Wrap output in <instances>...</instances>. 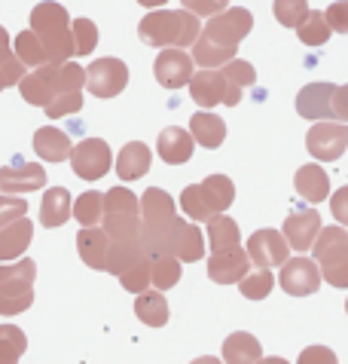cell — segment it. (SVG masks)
Segmentation results:
<instances>
[{
	"label": "cell",
	"instance_id": "cell-39",
	"mask_svg": "<svg viewBox=\"0 0 348 364\" xmlns=\"http://www.w3.org/2000/svg\"><path fill=\"white\" fill-rule=\"evenodd\" d=\"M296 34H300V40L305 46H321V43L330 40V25H327L324 13H318V9H309V16L296 25Z\"/></svg>",
	"mask_w": 348,
	"mask_h": 364
},
{
	"label": "cell",
	"instance_id": "cell-25",
	"mask_svg": "<svg viewBox=\"0 0 348 364\" xmlns=\"http://www.w3.org/2000/svg\"><path fill=\"white\" fill-rule=\"evenodd\" d=\"M107 248H110V236L98 227H83L77 232V251L83 257V264L92 269H104L107 264Z\"/></svg>",
	"mask_w": 348,
	"mask_h": 364
},
{
	"label": "cell",
	"instance_id": "cell-13",
	"mask_svg": "<svg viewBox=\"0 0 348 364\" xmlns=\"http://www.w3.org/2000/svg\"><path fill=\"white\" fill-rule=\"evenodd\" d=\"M192 55H187L180 46H165L162 53L156 55V65H153V74H156L159 86L165 89H180L190 83L192 77Z\"/></svg>",
	"mask_w": 348,
	"mask_h": 364
},
{
	"label": "cell",
	"instance_id": "cell-31",
	"mask_svg": "<svg viewBox=\"0 0 348 364\" xmlns=\"http://www.w3.org/2000/svg\"><path fill=\"white\" fill-rule=\"evenodd\" d=\"M135 312L150 328H162L168 321V303L162 297V291H141L135 300Z\"/></svg>",
	"mask_w": 348,
	"mask_h": 364
},
{
	"label": "cell",
	"instance_id": "cell-28",
	"mask_svg": "<svg viewBox=\"0 0 348 364\" xmlns=\"http://www.w3.org/2000/svg\"><path fill=\"white\" fill-rule=\"evenodd\" d=\"M220 74L227 77V98H223V105L235 107L241 101V89L254 86V80H257V74H254V68L248 62H241V58H229L227 65H220Z\"/></svg>",
	"mask_w": 348,
	"mask_h": 364
},
{
	"label": "cell",
	"instance_id": "cell-36",
	"mask_svg": "<svg viewBox=\"0 0 348 364\" xmlns=\"http://www.w3.org/2000/svg\"><path fill=\"white\" fill-rule=\"evenodd\" d=\"M235 53H239V49L217 46L205 37H196V43H192V62L199 68H220V65H227L229 58H235Z\"/></svg>",
	"mask_w": 348,
	"mask_h": 364
},
{
	"label": "cell",
	"instance_id": "cell-32",
	"mask_svg": "<svg viewBox=\"0 0 348 364\" xmlns=\"http://www.w3.org/2000/svg\"><path fill=\"white\" fill-rule=\"evenodd\" d=\"M141 255H147L144 245H141V239H129V242H116L110 239V248H107V264H104V272H114L119 276L126 267H131Z\"/></svg>",
	"mask_w": 348,
	"mask_h": 364
},
{
	"label": "cell",
	"instance_id": "cell-18",
	"mask_svg": "<svg viewBox=\"0 0 348 364\" xmlns=\"http://www.w3.org/2000/svg\"><path fill=\"white\" fill-rule=\"evenodd\" d=\"M46 187V168L37 163H22V166H4L0 168V190L6 193H34V190Z\"/></svg>",
	"mask_w": 348,
	"mask_h": 364
},
{
	"label": "cell",
	"instance_id": "cell-5",
	"mask_svg": "<svg viewBox=\"0 0 348 364\" xmlns=\"http://www.w3.org/2000/svg\"><path fill=\"white\" fill-rule=\"evenodd\" d=\"M34 279L37 264L18 257V264L0 267V316H18L34 303Z\"/></svg>",
	"mask_w": 348,
	"mask_h": 364
},
{
	"label": "cell",
	"instance_id": "cell-58",
	"mask_svg": "<svg viewBox=\"0 0 348 364\" xmlns=\"http://www.w3.org/2000/svg\"><path fill=\"white\" fill-rule=\"evenodd\" d=\"M345 312H348V300H345Z\"/></svg>",
	"mask_w": 348,
	"mask_h": 364
},
{
	"label": "cell",
	"instance_id": "cell-56",
	"mask_svg": "<svg viewBox=\"0 0 348 364\" xmlns=\"http://www.w3.org/2000/svg\"><path fill=\"white\" fill-rule=\"evenodd\" d=\"M257 364H288V361H284V358H278V355H275V358H260Z\"/></svg>",
	"mask_w": 348,
	"mask_h": 364
},
{
	"label": "cell",
	"instance_id": "cell-23",
	"mask_svg": "<svg viewBox=\"0 0 348 364\" xmlns=\"http://www.w3.org/2000/svg\"><path fill=\"white\" fill-rule=\"evenodd\" d=\"M192 147H196V141H192V135L187 132V129H180V126L162 129V135H159V141H156L159 156L165 159L168 166L187 163V159L192 156Z\"/></svg>",
	"mask_w": 348,
	"mask_h": 364
},
{
	"label": "cell",
	"instance_id": "cell-33",
	"mask_svg": "<svg viewBox=\"0 0 348 364\" xmlns=\"http://www.w3.org/2000/svg\"><path fill=\"white\" fill-rule=\"evenodd\" d=\"M202 193H205V199H208L214 215H223L235 199V187H232V181L227 175H208L202 181Z\"/></svg>",
	"mask_w": 348,
	"mask_h": 364
},
{
	"label": "cell",
	"instance_id": "cell-50",
	"mask_svg": "<svg viewBox=\"0 0 348 364\" xmlns=\"http://www.w3.org/2000/svg\"><path fill=\"white\" fill-rule=\"evenodd\" d=\"M296 364H339V361H336L333 349H327V346H305Z\"/></svg>",
	"mask_w": 348,
	"mask_h": 364
},
{
	"label": "cell",
	"instance_id": "cell-54",
	"mask_svg": "<svg viewBox=\"0 0 348 364\" xmlns=\"http://www.w3.org/2000/svg\"><path fill=\"white\" fill-rule=\"evenodd\" d=\"M138 4H141V6H150V9H156V6H165L168 0H138Z\"/></svg>",
	"mask_w": 348,
	"mask_h": 364
},
{
	"label": "cell",
	"instance_id": "cell-40",
	"mask_svg": "<svg viewBox=\"0 0 348 364\" xmlns=\"http://www.w3.org/2000/svg\"><path fill=\"white\" fill-rule=\"evenodd\" d=\"M28 349V337L16 325H0V364H18Z\"/></svg>",
	"mask_w": 348,
	"mask_h": 364
},
{
	"label": "cell",
	"instance_id": "cell-43",
	"mask_svg": "<svg viewBox=\"0 0 348 364\" xmlns=\"http://www.w3.org/2000/svg\"><path fill=\"white\" fill-rule=\"evenodd\" d=\"M70 34H74V55H92L98 46V28L92 18H74L70 22Z\"/></svg>",
	"mask_w": 348,
	"mask_h": 364
},
{
	"label": "cell",
	"instance_id": "cell-38",
	"mask_svg": "<svg viewBox=\"0 0 348 364\" xmlns=\"http://www.w3.org/2000/svg\"><path fill=\"white\" fill-rule=\"evenodd\" d=\"M239 239H241V232H239V224H235L232 218H227V215L208 218V242H211L214 251L227 248V245H239Z\"/></svg>",
	"mask_w": 348,
	"mask_h": 364
},
{
	"label": "cell",
	"instance_id": "cell-2",
	"mask_svg": "<svg viewBox=\"0 0 348 364\" xmlns=\"http://www.w3.org/2000/svg\"><path fill=\"white\" fill-rule=\"evenodd\" d=\"M31 31L40 37L46 49V62L61 65L74 55V34H70V16L55 0H43L31 9Z\"/></svg>",
	"mask_w": 348,
	"mask_h": 364
},
{
	"label": "cell",
	"instance_id": "cell-6",
	"mask_svg": "<svg viewBox=\"0 0 348 364\" xmlns=\"http://www.w3.org/2000/svg\"><path fill=\"white\" fill-rule=\"evenodd\" d=\"M315 264H321V276L327 285L348 288V232L342 227H321V232L312 242Z\"/></svg>",
	"mask_w": 348,
	"mask_h": 364
},
{
	"label": "cell",
	"instance_id": "cell-20",
	"mask_svg": "<svg viewBox=\"0 0 348 364\" xmlns=\"http://www.w3.org/2000/svg\"><path fill=\"white\" fill-rule=\"evenodd\" d=\"M333 83H309L296 95V110L305 119H333Z\"/></svg>",
	"mask_w": 348,
	"mask_h": 364
},
{
	"label": "cell",
	"instance_id": "cell-57",
	"mask_svg": "<svg viewBox=\"0 0 348 364\" xmlns=\"http://www.w3.org/2000/svg\"><path fill=\"white\" fill-rule=\"evenodd\" d=\"M0 46H9V34H6L4 25H0Z\"/></svg>",
	"mask_w": 348,
	"mask_h": 364
},
{
	"label": "cell",
	"instance_id": "cell-9",
	"mask_svg": "<svg viewBox=\"0 0 348 364\" xmlns=\"http://www.w3.org/2000/svg\"><path fill=\"white\" fill-rule=\"evenodd\" d=\"M129 83V68L119 58H98L86 68V89L95 98H114Z\"/></svg>",
	"mask_w": 348,
	"mask_h": 364
},
{
	"label": "cell",
	"instance_id": "cell-16",
	"mask_svg": "<svg viewBox=\"0 0 348 364\" xmlns=\"http://www.w3.org/2000/svg\"><path fill=\"white\" fill-rule=\"evenodd\" d=\"M55 80H58V65H40V68H31L25 70V77L18 80V92L28 105L34 107H46L55 95Z\"/></svg>",
	"mask_w": 348,
	"mask_h": 364
},
{
	"label": "cell",
	"instance_id": "cell-12",
	"mask_svg": "<svg viewBox=\"0 0 348 364\" xmlns=\"http://www.w3.org/2000/svg\"><path fill=\"white\" fill-rule=\"evenodd\" d=\"M281 288L293 297H309L321 288V269L315 260H309L305 255L300 257H288L281 267Z\"/></svg>",
	"mask_w": 348,
	"mask_h": 364
},
{
	"label": "cell",
	"instance_id": "cell-44",
	"mask_svg": "<svg viewBox=\"0 0 348 364\" xmlns=\"http://www.w3.org/2000/svg\"><path fill=\"white\" fill-rule=\"evenodd\" d=\"M180 208H183V215H187L190 220H208V218H214L208 199H205V193H202V184H190L187 190H183V193H180Z\"/></svg>",
	"mask_w": 348,
	"mask_h": 364
},
{
	"label": "cell",
	"instance_id": "cell-22",
	"mask_svg": "<svg viewBox=\"0 0 348 364\" xmlns=\"http://www.w3.org/2000/svg\"><path fill=\"white\" fill-rule=\"evenodd\" d=\"M34 150L43 163H65V159H70L74 144H70L67 132H61L55 126H43L34 132Z\"/></svg>",
	"mask_w": 348,
	"mask_h": 364
},
{
	"label": "cell",
	"instance_id": "cell-4",
	"mask_svg": "<svg viewBox=\"0 0 348 364\" xmlns=\"http://www.w3.org/2000/svg\"><path fill=\"white\" fill-rule=\"evenodd\" d=\"M104 232L116 242L141 239V199L126 187H114L104 193Z\"/></svg>",
	"mask_w": 348,
	"mask_h": 364
},
{
	"label": "cell",
	"instance_id": "cell-26",
	"mask_svg": "<svg viewBox=\"0 0 348 364\" xmlns=\"http://www.w3.org/2000/svg\"><path fill=\"white\" fill-rule=\"evenodd\" d=\"M190 135L196 144L214 150L227 138V123H223L217 114H211V110H199V114H192V119H190Z\"/></svg>",
	"mask_w": 348,
	"mask_h": 364
},
{
	"label": "cell",
	"instance_id": "cell-24",
	"mask_svg": "<svg viewBox=\"0 0 348 364\" xmlns=\"http://www.w3.org/2000/svg\"><path fill=\"white\" fill-rule=\"evenodd\" d=\"M150 163H153V154L144 141H129L116 156V175L122 181H138L150 171Z\"/></svg>",
	"mask_w": 348,
	"mask_h": 364
},
{
	"label": "cell",
	"instance_id": "cell-7",
	"mask_svg": "<svg viewBox=\"0 0 348 364\" xmlns=\"http://www.w3.org/2000/svg\"><path fill=\"white\" fill-rule=\"evenodd\" d=\"M251 28H254V16L241 6H232V9H220V13L208 16V22H205L199 37L211 40V43H217V46L239 49L241 40L251 34Z\"/></svg>",
	"mask_w": 348,
	"mask_h": 364
},
{
	"label": "cell",
	"instance_id": "cell-21",
	"mask_svg": "<svg viewBox=\"0 0 348 364\" xmlns=\"http://www.w3.org/2000/svg\"><path fill=\"white\" fill-rule=\"evenodd\" d=\"M34 239V224L28 218H18L13 224L0 227V264H9V260H18L25 255V248Z\"/></svg>",
	"mask_w": 348,
	"mask_h": 364
},
{
	"label": "cell",
	"instance_id": "cell-48",
	"mask_svg": "<svg viewBox=\"0 0 348 364\" xmlns=\"http://www.w3.org/2000/svg\"><path fill=\"white\" fill-rule=\"evenodd\" d=\"M25 215H28V202L22 196H16V193H4V196H0V227L13 224V220L25 218Z\"/></svg>",
	"mask_w": 348,
	"mask_h": 364
},
{
	"label": "cell",
	"instance_id": "cell-55",
	"mask_svg": "<svg viewBox=\"0 0 348 364\" xmlns=\"http://www.w3.org/2000/svg\"><path fill=\"white\" fill-rule=\"evenodd\" d=\"M192 364H223L220 358H211V355H202V358H196Z\"/></svg>",
	"mask_w": 348,
	"mask_h": 364
},
{
	"label": "cell",
	"instance_id": "cell-29",
	"mask_svg": "<svg viewBox=\"0 0 348 364\" xmlns=\"http://www.w3.org/2000/svg\"><path fill=\"white\" fill-rule=\"evenodd\" d=\"M70 208H74V202H70V190H65V187L46 190L43 202H40V224L49 227V230L61 227L70 218Z\"/></svg>",
	"mask_w": 348,
	"mask_h": 364
},
{
	"label": "cell",
	"instance_id": "cell-3",
	"mask_svg": "<svg viewBox=\"0 0 348 364\" xmlns=\"http://www.w3.org/2000/svg\"><path fill=\"white\" fill-rule=\"evenodd\" d=\"M174 199L159 187H150L144 196H141V245L144 251L153 255H162L165 248V236L174 224Z\"/></svg>",
	"mask_w": 348,
	"mask_h": 364
},
{
	"label": "cell",
	"instance_id": "cell-49",
	"mask_svg": "<svg viewBox=\"0 0 348 364\" xmlns=\"http://www.w3.org/2000/svg\"><path fill=\"white\" fill-rule=\"evenodd\" d=\"M324 18L330 25V31L336 34H348V0H336L324 9Z\"/></svg>",
	"mask_w": 348,
	"mask_h": 364
},
{
	"label": "cell",
	"instance_id": "cell-45",
	"mask_svg": "<svg viewBox=\"0 0 348 364\" xmlns=\"http://www.w3.org/2000/svg\"><path fill=\"white\" fill-rule=\"evenodd\" d=\"M83 107V89H65V92H58L49 105L43 107L46 110V117H70V114H77V110Z\"/></svg>",
	"mask_w": 348,
	"mask_h": 364
},
{
	"label": "cell",
	"instance_id": "cell-34",
	"mask_svg": "<svg viewBox=\"0 0 348 364\" xmlns=\"http://www.w3.org/2000/svg\"><path fill=\"white\" fill-rule=\"evenodd\" d=\"M180 282V260L174 255H153L150 257V288L165 291Z\"/></svg>",
	"mask_w": 348,
	"mask_h": 364
},
{
	"label": "cell",
	"instance_id": "cell-27",
	"mask_svg": "<svg viewBox=\"0 0 348 364\" xmlns=\"http://www.w3.org/2000/svg\"><path fill=\"white\" fill-rule=\"evenodd\" d=\"M260 358H263V346L248 331L229 333L227 343H223V361L227 364H257Z\"/></svg>",
	"mask_w": 348,
	"mask_h": 364
},
{
	"label": "cell",
	"instance_id": "cell-51",
	"mask_svg": "<svg viewBox=\"0 0 348 364\" xmlns=\"http://www.w3.org/2000/svg\"><path fill=\"white\" fill-rule=\"evenodd\" d=\"M183 9H190V13H196V16H214V13H220V9H227V0H180Z\"/></svg>",
	"mask_w": 348,
	"mask_h": 364
},
{
	"label": "cell",
	"instance_id": "cell-52",
	"mask_svg": "<svg viewBox=\"0 0 348 364\" xmlns=\"http://www.w3.org/2000/svg\"><path fill=\"white\" fill-rule=\"evenodd\" d=\"M330 211H333V218L339 220V224H348V187H342V190H336L333 193Z\"/></svg>",
	"mask_w": 348,
	"mask_h": 364
},
{
	"label": "cell",
	"instance_id": "cell-37",
	"mask_svg": "<svg viewBox=\"0 0 348 364\" xmlns=\"http://www.w3.org/2000/svg\"><path fill=\"white\" fill-rule=\"evenodd\" d=\"M13 53L18 55V62H22L25 68H40V65H46V49H43L40 37L31 31V28L13 40Z\"/></svg>",
	"mask_w": 348,
	"mask_h": 364
},
{
	"label": "cell",
	"instance_id": "cell-41",
	"mask_svg": "<svg viewBox=\"0 0 348 364\" xmlns=\"http://www.w3.org/2000/svg\"><path fill=\"white\" fill-rule=\"evenodd\" d=\"M239 288H241V294L248 297V300H263V297L272 294L275 276L269 272V267H257L254 272L248 269V272H244V279L239 282Z\"/></svg>",
	"mask_w": 348,
	"mask_h": 364
},
{
	"label": "cell",
	"instance_id": "cell-46",
	"mask_svg": "<svg viewBox=\"0 0 348 364\" xmlns=\"http://www.w3.org/2000/svg\"><path fill=\"white\" fill-rule=\"evenodd\" d=\"M272 13L284 28H296L305 16H309V4H305V0H275Z\"/></svg>",
	"mask_w": 348,
	"mask_h": 364
},
{
	"label": "cell",
	"instance_id": "cell-8",
	"mask_svg": "<svg viewBox=\"0 0 348 364\" xmlns=\"http://www.w3.org/2000/svg\"><path fill=\"white\" fill-rule=\"evenodd\" d=\"M70 166H74V175L83 178V181H98L104 178L110 166H114V154H110L107 141L101 138H86L74 144L70 150Z\"/></svg>",
	"mask_w": 348,
	"mask_h": 364
},
{
	"label": "cell",
	"instance_id": "cell-14",
	"mask_svg": "<svg viewBox=\"0 0 348 364\" xmlns=\"http://www.w3.org/2000/svg\"><path fill=\"white\" fill-rule=\"evenodd\" d=\"M248 260H251L248 251L239 245L217 248L208 257V276H211V282H217V285H235V282H241L244 272L251 269Z\"/></svg>",
	"mask_w": 348,
	"mask_h": 364
},
{
	"label": "cell",
	"instance_id": "cell-42",
	"mask_svg": "<svg viewBox=\"0 0 348 364\" xmlns=\"http://www.w3.org/2000/svg\"><path fill=\"white\" fill-rule=\"evenodd\" d=\"M119 282L122 288L131 291V294H141V291L150 288V255H141L135 264L126 267L119 272Z\"/></svg>",
	"mask_w": 348,
	"mask_h": 364
},
{
	"label": "cell",
	"instance_id": "cell-15",
	"mask_svg": "<svg viewBox=\"0 0 348 364\" xmlns=\"http://www.w3.org/2000/svg\"><path fill=\"white\" fill-rule=\"evenodd\" d=\"M244 251H248V257L254 264L272 269V267H278L288 260L290 245H288V239H284V232H278V230H257L248 239V248Z\"/></svg>",
	"mask_w": 348,
	"mask_h": 364
},
{
	"label": "cell",
	"instance_id": "cell-47",
	"mask_svg": "<svg viewBox=\"0 0 348 364\" xmlns=\"http://www.w3.org/2000/svg\"><path fill=\"white\" fill-rule=\"evenodd\" d=\"M25 65L18 62V55L9 46H0V89L6 86H18V80L25 77Z\"/></svg>",
	"mask_w": 348,
	"mask_h": 364
},
{
	"label": "cell",
	"instance_id": "cell-19",
	"mask_svg": "<svg viewBox=\"0 0 348 364\" xmlns=\"http://www.w3.org/2000/svg\"><path fill=\"white\" fill-rule=\"evenodd\" d=\"M190 95L202 110L223 105V98H227V77L217 68H202L199 74L190 77Z\"/></svg>",
	"mask_w": 348,
	"mask_h": 364
},
{
	"label": "cell",
	"instance_id": "cell-10",
	"mask_svg": "<svg viewBox=\"0 0 348 364\" xmlns=\"http://www.w3.org/2000/svg\"><path fill=\"white\" fill-rule=\"evenodd\" d=\"M305 147L315 159H324V163H333L339 159L348 147V129L342 123H330V119H321L309 129L305 135Z\"/></svg>",
	"mask_w": 348,
	"mask_h": 364
},
{
	"label": "cell",
	"instance_id": "cell-35",
	"mask_svg": "<svg viewBox=\"0 0 348 364\" xmlns=\"http://www.w3.org/2000/svg\"><path fill=\"white\" fill-rule=\"evenodd\" d=\"M101 215H104V193L98 190H89V193L74 199V208H70V218L80 220V227H98Z\"/></svg>",
	"mask_w": 348,
	"mask_h": 364
},
{
	"label": "cell",
	"instance_id": "cell-53",
	"mask_svg": "<svg viewBox=\"0 0 348 364\" xmlns=\"http://www.w3.org/2000/svg\"><path fill=\"white\" fill-rule=\"evenodd\" d=\"M333 117L348 123V86H336L333 92Z\"/></svg>",
	"mask_w": 348,
	"mask_h": 364
},
{
	"label": "cell",
	"instance_id": "cell-30",
	"mask_svg": "<svg viewBox=\"0 0 348 364\" xmlns=\"http://www.w3.org/2000/svg\"><path fill=\"white\" fill-rule=\"evenodd\" d=\"M293 184H296V193L309 202H324L327 193H330V181H327V171L321 166H303L296 171Z\"/></svg>",
	"mask_w": 348,
	"mask_h": 364
},
{
	"label": "cell",
	"instance_id": "cell-11",
	"mask_svg": "<svg viewBox=\"0 0 348 364\" xmlns=\"http://www.w3.org/2000/svg\"><path fill=\"white\" fill-rule=\"evenodd\" d=\"M162 255H174L180 264H192V260L205 257V236L199 232L196 224H187V220L174 218V224L165 236V248Z\"/></svg>",
	"mask_w": 348,
	"mask_h": 364
},
{
	"label": "cell",
	"instance_id": "cell-1",
	"mask_svg": "<svg viewBox=\"0 0 348 364\" xmlns=\"http://www.w3.org/2000/svg\"><path fill=\"white\" fill-rule=\"evenodd\" d=\"M202 31V22L196 13L190 9H153L141 18L138 25V37L147 46H192Z\"/></svg>",
	"mask_w": 348,
	"mask_h": 364
},
{
	"label": "cell",
	"instance_id": "cell-17",
	"mask_svg": "<svg viewBox=\"0 0 348 364\" xmlns=\"http://www.w3.org/2000/svg\"><path fill=\"white\" fill-rule=\"evenodd\" d=\"M284 239H288V245L293 251H300V255H305V251L312 248L315 236L321 232V215L315 208H303V211H293V215H288V220H284Z\"/></svg>",
	"mask_w": 348,
	"mask_h": 364
}]
</instances>
